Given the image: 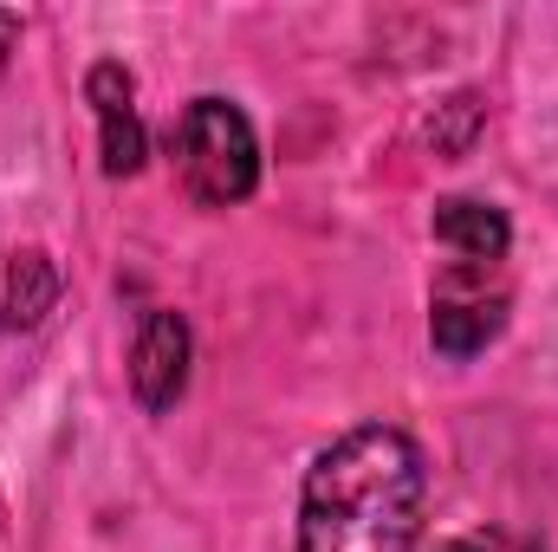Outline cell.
<instances>
[{"label":"cell","mask_w":558,"mask_h":552,"mask_svg":"<svg viewBox=\"0 0 558 552\" xmlns=\"http://www.w3.org/2000/svg\"><path fill=\"white\" fill-rule=\"evenodd\" d=\"M85 98L98 111V137H105V169L111 176H137L143 169V118H137V85L118 59H98L85 72Z\"/></svg>","instance_id":"cell-6"},{"label":"cell","mask_w":558,"mask_h":552,"mask_svg":"<svg viewBox=\"0 0 558 552\" xmlns=\"http://www.w3.org/2000/svg\"><path fill=\"white\" fill-rule=\"evenodd\" d=\"M441 552H539V547L520 540V533H507V527H487V533H461V540H448Z\"/></svg>","instance_id":"cell-8"},{"label":"cell","mask_w":558,"mask_h":552,"mask_svg":"<svg viewBox=\"0 0 558 552\" xmlns=\"http://www.w3.org/2000/svg\"><path fill=\"white\" fill-rule=\"evenodd\" d=\"M507 325V286L487 267H441L435 305H428V338L448 358H474L481 345H494Z\"/></svg>","instance_id":"cell-3"},{"label":"cell","mask_w":558,"mask_h":552,"mask_svg":"<svg viewBox=\"0 0 558 552\" xmlns=\"http://www.w3.org/2000/svg\"><path fill=\"white\" fill-rule=\"evenodd\" d=\"M131 391L149 416L175 410V397L189 391V325L175 312H143L131 345Z\"/></svg>","instance_id":"cell-4"},{"label":"cell","mask_w":558,"mask_h":552,"mask_svg":"<svg viewBox=\"0 0 558 552\" xmlns=\"http://www.w3.org/2000/svg\"><path fill=\"white\" fill-rule=\"evenodd\" d=\"M52 299H59L52 261H46V254H13V267H7V325H13V332L39 325V319L52 312Z\"/></svg>","instance_id":"cell-7"},{"label":"cell","mask_w":558,"mask_h":552,"mask_svg":"<svg viewBox=\"0 0 558 552\" xmlns=\"http://www.w3.org/2000/svg\"><path fill=\"white\" fill-rule=\"evenodd\" d=\"M422 455L390 422L338 435L299 494V552H416Z\"/></svg>","instance_id":"cell-1"},{"label":"cell","mask_w":558,"mask_h":552,"mask_svg":"<svg viewBox=\"0 0 558 552\" xmlns=\"http://www.w3.org/2000/svg\"><path fill=\"white\" fill-rule=\"evenodd\" d=\"M13 39H20V13L0 7V65H7V52H13Z\"/></svg>","instance_id":"cell-9"},{"label":"cell","mask_w":558,"mask_h":552,"mask_svg":"<svg viewBox=\"0 0 558 552\" xmlns=\"http://www.w3.org/2000/svg\"><path fill=\"white\" fill-rule=\"evenodd\" d=\"M175 169L182 189L208 208H234L254 195L260 182V143L254 124L228 105V98H195L175 124Z\"/></svg>","instance_id":"cell-2"},{"label":"cell","mask_w":558,"mask_h":552,"mask_svg":"<svg viewBox=\"0 0 558 552\" xmlns=\"http://www.w3.org/2000/svg\"><path fill=\"white\" fill-rule=\"evenodd\" d=\"M435 248L448 254V267H487V274H500L507 248H513V228H507V215L494 202L448 195V202H435Z\"/></svg>","instance_id":"cell-5"}]
</instances>
